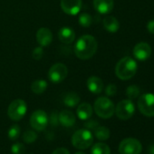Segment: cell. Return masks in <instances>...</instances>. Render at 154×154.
<instances>
[{
	"label": "cell",
	"mask_w": 154,
	"mask_h": 154,
	"mask_svg": "<svg viewBox=\"0 0 154 154\" xmlns=\"http://www.w3.org/2000/svg\"><path fill=\"white\" fill-rule=\"evenodd\" d=\"M30 154H34V153H30Z\"/></svg>",
	"instance_id": "cell-37"
},
{
	"label": "cell",
	"mask_w": 154,
	"mask_h": 154,
	"mask_svg": "<svg viewBox=\"0 0 154 154\" xmlns=\"http://www.w3.org/2000/svg\"><path fill=\"white\" fill-rule=\"evenodd\" d=\"M63 102L68 107H74L80 103V96L76 93L69 92L63 95Z\"/></svg>",
	"instance_id": "cell-20"
},
{
	"label": "cell",
	"mask_w": 154,
	"mask_h": 154,
	"mask_svg": "<svg viewBox=\"0 0 154 154\" xmlns=\"http://www.w3.org/2000/svg\"><path fill=\"white\" fill-rule=\"evenodd\" d=\"M63 11L69 16L77 15L82 8V0H61Z\"/></svg>",
	"instance_id": "cell-11"
},
{
	"label": "cell",
	"mask_w": 154,
	"mask_h": 154,
	"mask_svg": "<svg viewBox=\"0 0 154 154\" xmlns=\"http://www.w3.org/2000/svg\"><path fill=\"white\" fill-rule=\"evenodd\" d=\"M99 126V122H96L95 120H89L88 119V121L86 120V122H85V127L87 129V130H94L96 127H98Z\"/></svg>",
	"instance_id": "cell-31"
},
{
	"label": "cell",
	"mask_w": 154,
	"mask_h": 154,
	"mask_svg": "<svg viewBox=\"0 0 154 154\" xmlns=\"http://www.w3.org/2000/svg\"><path fill=\"white\" fill-rule=\"evenodd\" d=\"M140 94V90L138 85H132L126 89V95L129 98V100H134L138 98Z\"/></svg>",
	"instance_id": "cell-24"
},
{
	"label": "cell",
	"mask_w": 154,
	"mask_h": 154,
	"mask_svg": "<svg viewBox=\"0 0 154 154\" xmlns=\"http://www.w3.org/2000/svg\"><path fill=\"white\" fill-rule=\"evenodd\" d=\"M98 44L96 39L91 35L81 36L74 45V54L81 60H88L96 53Z\"/></svg>",
	"instance_id": "cell-1"
},
{
	"label": "cell",
	"mask_w": 154,
	"mask_h": 154,
	"mask_svg": "<svg viewBox=\"0 0 154 154\" xmlns=\"http://www.w3.org/2000/svg\"><path fill=\"white\" fill-rule=\"evenodd\" d=\"M95 137L100 140H106L110 137V130L105 126H98L94 130Z\"/></svg>",
	"instance_id": "cell-23"
},
{
	"label": "cell",
	"mask_w": 154,
	"mask_h": 154,
	"mask_svg": "<svg viewBox=\"0 0 154 154\" xmlns=\"http://www.w3.org/2000/svg\"><path fill=\"white\" fill-rule=\"evenodd\" d=\"M103 27L106 29V31L110 33H116L120 28V23L119 21L112 16H107L103 18Z\"/></svg>",
	"instance_id": "cell-19"
},
{
	"label": "cell",
	"mask_w": 154,
	"mask_h": 154,
	"mask_svg": "<svg viewBox=\"0 0 154 154\" xmlns=\"http://www.w3.org/2000/svg\"><path fill=\"white\" fill-rule=\"evenodd\" d=\"M75 154H86V153H85V152H82V151H79V152H76Z\"/></svg>",
	"instance_id": "cell-36"
},
{
	"label": "cell",
	"mask_w": 154,
	"mask_h": 154,
	"mask_svg": "<svg viewBox=\"0 0 154 154\" xmlns=\"http://www.w3.org/2000/svg\"><path fill=\"white\" fill-rule=\"evenodd\" d=\"M137 63L129 56L122 58L115 66V74L121 80H129L133 77L137 72Z\"/></svg>",
	"instance_id": "cell-2"
},
{
	"label": "cell",
	"mask_w": 154,
	"mask_h": 154,
	"mask_svg": "<svg viewBox=\"0 0 154 154\" xmlns=\"http://www.w3.org/2000/svg\"><path fill=\"white\" fill-rule=\"evenodd\" d=\"M149 154H154V143L149 146Z\"/></svg>",
	"instance_id": "cell-35"
},
{
	"label": "cell",
	"mask_w": 154,
	"mask_h": 154,
	"mask_svg": "<svg viewBox=\"0 0 154 154\" xmlns=\"http://www.w3.org/2000/svg\"><path fill=\"white\" fill-rule=\"evenodd\" d=\"M88 90L94 94H99L103 90V82L97 76H91L88 78L86 83Z\"/></svg>",
	"instance_id": "cell-15"
},
{
	"label": "cell",
	"mask_w": 154,
	"mask_h": 154,
	"mask_svg": "<svg viewBox=\"0 0 154 154\" xmlns=\"http://www.w3.org/2000/svg\"><path fill=\"white\" fill-rule=\"evenodd\" d=\"M36 41L42 47L48 46L53 41V34L47 27H41L36 32Z\"/></svg>",
	"instance_id": "cell-13"
},
{
	"label": "cell",
	"mask_w": 154,
	"mask_h": 154,
	"mask_svg": "<svg viewBox=\"0 0 154 154\" xmlns=\"http://www.w3.org/2000/svg\"><path fill=\"white\" fill-rule=\"evenodd\" d=\"M94 142V136L87 129L76 131L72 136V144L78 149H85L89 148Z\"/></svg>",
	"instance_id": "cell-3"
},
{
	"label": "cell",
	"mask_w": 154,
	"mask_h": 154,
	"mask_svg": "<svg viewBox=\"0 0 154 154\" xmlns=\"http://www.w3.org/2000/svg\"><path fill=\"white\" fill-rule=\"evenodd\" d=\"M58 39L65 45L72 44L75 39V33L71 27H62L58 32Z\"/></svg>",
	"instance_id": "cell-16"
},
{
	"label": "cell",
	"mask_w": 154,
	"mask_h": 154,
	"mask_svg": "<svg viewBox=\"0 0 154 154\" xmlns=\"http://www.w3.org/2000/svg\"><path fill=\"white\" fill-rule=\"evenodd\" d=\"M147 30L150 33L154 35V20H150L148 22L147 24Z\"/></svg>",
	"instance_id": "cell-34"
},
{
	"label": "cell",
	"mask_w": 154,
	"mask_h": 154,
	"mask_svg": "<svg viewBox=\"0 0 154 154\" xmlns=\"http://www.w3.org/2000/svg\"><path fill=\"white\" fill-rule=\"evenodd\" d=\"M50 122L52 124L56 125L59 122V119H58V114L56 112H53L51 114V118H50Z\"/></svg>",
	"instance_id": "cell-33"
},
{
	"label": "cell",
	"mask_w": 154,
	"mask_h": 154,
	"mask_svg": "<svg viewBox=\"0 0 154 154\" xmlns=\"http://www.w3.org/2000/svg\"><path fill=\"white\" fill-rule=\"evenodd\" d=\"M47 88V83L45 80H35L31 85V90L35 94H42Z\"/></svg>",
	"instance_id": "cell-21"
},
{
	"label": "cell",
	"mask_w": 154,
	"mask_h": 154,
	"mask_svg": "<svg viewBox=\"0 0 154 154\" xmlns=\"http://www.w3.org/2000/svg\"><path fill=\"white\" fill-rule=\"evenodd\" d=\"M11 151L13 154H25L26 152V147L23 143L16 142L11 147Z\"/></svg>",
	"instance_id": "cell-28"
},
{
	"label": "cell",
	"mask_w": 154,
	"mask_h": 154,
	"mask_svg": "<svg viewBox=\"0 0 154 154\" xmlns=\"http://www.w3.org/2000/svg\"><path fill=\"white\" fill-rule=\"evenodd\" d=\"M138 108L140 112L147 116H154V94H144L140 95L138 99Z\"/></svg>",
	"instance_id": "cell-6"
},
{
	"label": "cell",
	"mask_w": 154,
	"mask_h": 154,
	"mask_svg": "<svg viewBox=\"0 0 154 154\" xmlns=\"http://www.w3.org/2000/svg\"><path fill=\"white\" fill-rule=\"evenodd\" d=\"M48 122L49 120L46 112L42 110H37L34 112L30 117V124L32 128L38 131H44L46 128Z\"/></svg>",
	"instance_id": "cell-10"
},
{
	"label": "cell",
	"mask_w": 154,
	"mask_h": 154,
	"mask_svg": "<svg viewBox=\"0 0 154 154\" xmlns=\"http://www.w3.org/2000/svg\"><path fill=\"white\" fill-rule=\"evenodd\" d=\"M92 154H111L110 147L103 142L95 143L91 149Z\"/></svg>",
	"instance_id": "cell-22"
},
{
	"label": "cell",
	"mask_w": 154,
	"mask_h": 154,
	"mask_svg": "<svg viewBox=\"0 0 154 154\" xmlns=\"http://www.w3.org/2000/svg\"><path fill=\"white\" fill-rule=\"evenodd\" d=\"M44 55V50H43V47L42 46H38V47H35L32 53V56L34 59L35 60H40Z\"/></svg>",
	"instance_id": "cell-29"
},
{
	"label": "cell",
	"mask_w": 154,
	"mask_h": 154,
	"mask_svg": "<svg viewBox=\"0 0 154 154\" xmlns=\"http://www.w3.org/2000/svg\"><path fill=\"white\" fill-rule=\"evenodd\" d=\"M151 54V47L148 43L140 42L133 48V55L139 61H146Z\"/></svg>",
	"instance_id": "cell-12"
},
{
	"label": "cell",
	"mask_w": 154,
	"mask_h": 154,
	"mask_svg": "<svg viewBox=\"0 0 154 154\" xmlns=\"http://www.w3.org/2000/svg\"><path fill=\"white\" fill-rule=\"evenodd\" d=\"M141 149V143L134 138L124 139L119 145V152L121 154H140Z\"/></svg>",
	"instance_id": "cell-9"
},
{
	"label": "cell",
	"mask_w": 154,
	"mask_h": 154,
	"mask_svg": "<svg viewBox=\"0 0 154 154\" xmlns=\"http://www.w3.org/2000/svg\"><path fill=\"white\" fill-rule=\"evenodd\" d=\"M78 21H79L80 26H82L84 27H89L93 24V17L90 14L83 13L79 16Z\"/></svg>",
	"instance_id": "cell-25"
},
{
	"label": "cell",
	"mask_w": 154,
	"mask_h": 154,
	"mask_svg": "<svg viewBox=\"0 0 154 154\" xmlns=\"http://www.w3.org/2000/svg\"><path fill=\"white\" fill-rule=\"evenodd\" d=\"M68 74V69L65 64L62 63H54L48 72V77L49 80L54 84H60L67 77Z\"/></svg>",
	"instance_id": "cell-8"
},
{
	"label": "cell",
	"mask_w": 154,
	"mask_h": 154,
	"mask_svg": "<svg viewBox=\"0 0 154 154\" xmlns=\"http://www.w3.org/2000/svg\"><path fill=\"white\" fill-rule=\"evenodd\" d=\"M94 109L95 113L103 118V119H109L111 118L115 111V106L113 103L107 97H99L94 102Z\"/></svg>",
	"instance_id": "cell-4"
},
{
	"label": "cell",
	"mask_w": 154,
	"mask_h": 154,
	"mask_svg": "<svg viewBox=\"0 0 154 154\" xmlns=\"http://www.w3.org/2000/svg\"><path fill=\"white\" fill-rule=\"evenodd\" d=\"M27 105L24 100L17 99L13 101L8 109V115L12 121H20L26 113Z\"/></svg>",
	"instance_id": "cell-5"
},
{
	"label": "cell",
	"mask_w": 154,
	"mask_h": 154,
	"mask_svg": "<svg viewBox=\"0 0 154 154\" xmlns=\"http://www.w3.org/2000/svg\"><path fill=\"white\" fill-rule=\"evenodd\" d=\"M76 113L79 119L83 121H86L90 119L93 115V107L88 103H83L77 108Z\"/></svg>",
	"instance_id": "cell-18"
},
{
	"label": "cell",
	"mask_w": 154,
	"mask_h": 154,
	"mask_svg": "<svg viewBox=\"0 0 154 154\" xmlns=\"http://www.w3.org/2000/svg\"><path fill=\"white\" fill-rule=\"evenodd\" d=\"M135 112V107L131 100L126 99L121 101L115 107V114L117 117L122 121H126L132 117Z\"/></svg>",
	"instance_id": "cell-7"
},
{
	"label": "cell",
	"mask_w": 154,
	"mask_h": 154,
	"mask_svg": "<svg viewBox=\"0 0 154 154\" xmlns=\"http://www.w3.org/2000/svg\"><path fill=\"white\" fill-rule=\"evenodd\" d=\"M113 0H94V8L101 15H107L113 9Z\"/></svg>",
	"instance_id": "cell-14"
},
{
	"label": "cell",
	"mask_w": 154,
	"mask_h": 154,
	"mask_svg": "<svg viewBox=\"0 0 154 154\" xmlns=\"http://www.w3.org/2000/svg\"><path fill=\"white\" fill-rule=\"evenodd\" d=\"M117 93V86L113 84H111L107 85L105 88V94L107 96H114Z\"/></svg>",
	"instance_id": "cell-30"
},
{
	"label": "cell",
	"mask_w": 154,
	"mask_h": 154,
	"mask_svg": "<svg viewBox=\"0 0 154 154\" xmlns=\"http://www.w3.org/2000/svg\"><path fill=\"white\" fill-rule=\"evenodd\" d=\"M20 133H21V129H20L19 125H17V124L12 125L8 131V135L9 139L12 140H17L20 136Z\"/></svg>",
	"instance_id": "cell-26"
},
{
	"label": "cell",
	"mask_w": 154,
	"mask_h": 154,
	"mask_svg": "<svg viewBox=\"0 0 154 154\" xmlns=\"http://www.w3.org/2000/svg\"><path fill=\"white\" fill-rule=\"evenodd\" d=\"M52 154H70V152L65 148H58V149H54Z\"/></svg>",
	"instance_id": "cell-32"
},
{
	"label": "cell",
	"mask_w": 154,
	"mask_h": 154,
	"mask_svg": "<svg viewBox=\"0 0 154 154\" xmlns=\"http://www.w3.org/2000/svg\"><path fill=\"white\" fill-rule=\"evenodd\" d=\"M37 134L34 131H26L23 134V140L26 143H33L36 140Z\"/></svg>",
	"instance_id": "cell-27"
},
{
	"label": "cell",
	"mask_w": 154,
	"mask_h": 154,
	"mask_svg": "<svg viewBox=\"0 0 154 154\" xmlns=\"http://www.w3.org/2000/svg\"><path fill=\"white\" fill-rule=\"evenodd\" d=\"M59 122L63 127H72L75 123L74 114L68 110H63L58 114Z\"/></svg>",
	"instance_id": "cell-17"
}]
</instances>
